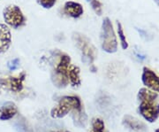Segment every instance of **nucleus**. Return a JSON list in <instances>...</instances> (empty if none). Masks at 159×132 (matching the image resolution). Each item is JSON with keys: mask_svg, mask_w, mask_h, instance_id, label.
<instances>
[{"mask_svg": "<svg viewBox=\"0 0 159 132\" xmlns=\"http://www.w3.org/2000/svg\"><path fill=\"white\" fill-rule=\"evenodd\" d=\"M50 63L51 66V82L58 89L66 88L69 84L68 71L71 66V57L60 50L51 52Z\"/></svg>", "mask_w": 159, "mask_h": 132, "instance_id": "nucleus-1", "label": "nucleus"}, {"mask_svg": "<svg viewBox=\"0 0 159 132\" xmlns=\"http://www.w3.org/2000/svg\"><path fill=\"white\" fill-rule=\"evenodd\" d=\"M158 97L157 92L148 88H142L138 92L140 101L139 113L148 122H155L159 117V104L157 102Z\"/></svg>", "mask_w": 159, "mask_h": 132, "instance_id": "nucleus-2", "label": "nucleus"}, {"mask_svg": "<svg viewBox=\"0 0 159 132\" xmlns=\"http://www.w3.org/2000/svg\"><path fill=\"white\" fill-rule=\"evenodd\" d=\"M70 112H73V118L85 114L83 112V106L81 99L76 95L63 96L59 98L58 103L51 111V116L54 119L63 118Z\"/></svg>", "mask_w": 159, "mask_h": 132, "instance_id": "nucleus-3", "label": "nucleus"}, {"mask_svg": "<svg viewBox=\"0 0 159 132\" xmlns=\"http://www.w3.org/2000/svg\"><path fill=\"white\" fill-rule=\"evenodd\" d=\"M73 40L75 46L80 52L82 62L89 66H93L94 61L97 57V50L92 44L90 39L85 35L74 32L73 34Z\"/></svg>", "mask_w": 159, "mask_h": 132, "instance_id": "nucleus-4", "label": "nucleus"}, {"mask_svg": "<svg viewBox=\"0 0 159 132\" xmlns=\"http://www.w3.org/2000/svg\"><path fill=\"white\" fill-rule=\"evenodd\" d=\"M101 47L107 53H115L118 51V40L113 25L108 17L104 18L101 27Z\"/></svg>", "mask_w": 159, "mask_h": 132, "instance_id": "nucleus-5", "label": "nucleus"}, {"mask_svg": "<svg viewBox=\"0 0 159 132\" xmlns=\"http://www.w3.org/2000/svg\"><path fill=\"white\" fill-rule=\"evenodd\" d=\"M3 18L6 25L14 29L24 27L27 23V18L25 17L21 9L16 5L6 6L3 11Z\"/></svg>", "mask_w": 159, "mask_h": 132, "instance_id": "nucleus-6", "label": "nucleus"}, {"mask_svg": "<svg viewBox=\"0 0 159 132\" xmlns=\"http://www.w3.org/2000/svg\"><path fill=\"white\" fill-rule=\"evenodd\" d=\"M26 72H21L16 76H9L0 79V85L12 92H20L24 88L23 82L26 79Z\"/></svg>", "mask_w": 159, "mask_h": 132, "instance_id": "nucleus-7", "label": "nucleus"}, {"mask_svg": "<svg viewBox=\"0 0 159 132\" xmlns=\"http://www.w3.org/2000/svg\"><path fill=\"white\" fill-rule=\"evenodd\" d=\"M142 83L148 89L159 93V76L152 69L144 67L142 69Z\"/></svg>", "mask_w": 159, "mask_h": 132, "instance_id": "nucleus-8", "label": "nucleus"}, {"mask_svg": "<svg viewBox=\"0 0 159 132\" xmlns=\"http://www.w3.org/2000/svg\"><path fill=\"white\" fill-rule=\"evenodd\" d=\"M63 13L73 19H79L84 13V9L81 4L69 0L66 1L63 7Z\"/></svg>", "mask_w": 159, "mask_h": 132, "instance_id": "nucleus-9", "label": "nucleus"}, {"mask_svg": "<svg viewBox=\"0 0 159 132\" xmlns=\"http://www.w3.org/2000/svg\"><path fill=\"white\" fill-rule=\"evenodd\" d=\"M11 45V33L6 23L0 22V54L6 52Z\"/></svg>", "mask_w": 159, "mask_h": 132, "instance_id": "nucleus-10", "label": "nucleus"}, {"mask_svg": "<svg viewBox=\"0 0 159 132\" xmlns=\"http://www.w3.org/2000/svg\"><path fill=\"white\" fill-rule=\"evenodd\" d=\"M17 114V106L11 101L6 102L0 108V121H8Z\"/></svg>", "mask_w": 159, "mask_h": 132, "instance_id": "nucleus-11", "label": "nucleus"}, {"mask_svg": "<svg viewBox=\"0 0 159 132\" xmlns=\"http://www.w3.org/2000/svg\"><path fill=\"white\" fill-rule=\"evenodd\" d=\"M123 124L135 132H145L147 130L145 123L131 115H125L123 119Z\"/></svg>", "mask_w": 159, "mask_h": 132, "instance_id": "nucleus-12", "label": "nucleus"}, {"mask_svg": "<svg viewBox=\"0 0 159 132\" xmlns=\"http://www.w3.org/2000/svg\"><path fill=\"white\" fill-rule=\"evenodd\" d=\"M69 83L73 87H79L81 83L80 69L78 66L71 64L68 71Z\"/></svg>", "mask_w": 159, "mask_h": 132, "instance_id": "nucleus-13", "label": "nucleus"}, {"mask_svg": "<svg viewBox=\"0 0 159 132\" xmlns=\"http://www.w3.org/2000/svg\"><path fill=\"white\" fill-rule=\"evenodd\" d=\"M117 31H118V35H119V40H120V45H121V47L123 50H126L128 47H129V45H128V42L126 40V37H125V35L124 33V29H123V27H122V24L119 22V21H117Z\"/></svg>", "mask_w": 159, "mask_h": 132, "instance_id": "nucleus-14", "label": "nucleus"}, {"mask_svg": "<svg viewBox=\"0 0 159 132\" xmlns=\"http://www.w3.org/2000/svg\"><path fill=\"white\" fill-rule=\"evenodd\" d=\"M89 132H105L104 121L101 118H94L91 121V130Z\"/></svg>", "mask_w": 159, "mask_h": 132, "instance_id": "nucleus-15", "label": "nucleus"}, {"mask_svg": "<svg viewBox=\"0 0 159 132\" xmlns=\"http://www.w3.org/2000/svg\"><path fill=\"white\" fill-rule=\"evenodd\" d=\"M89 3L92 7L93 11L96 12L98 16H101L102 14V4L100 0H89Z\"/></svg>", "mask_w": 159, "mask_h": 132, "instance_id": "nucleus-16", "label": "nucleus"}, {"mask_svg": "<svg viewBox=\"0 0 159 132\" xmlns=\"http://www.w3.org/2000/svg\"><path fill=\"white\" fill-rule=\"evenodd\" d=\"M36 1L44 9H51L57 3V0H36Z\"/></svg>", "mask_w": 159, "mask_h": 132, "instance_id": "nucleus-17", "label": "nucleus"}, {"mask_svg": "<svg viewBox=\"0 0 159 132\" xmlns=\"http://www.w3.org/2000/svg\"><path fill=\"white\" fill-rule=\"evenodd\" d=\"M20 59L15 58L13 59H11L10 61L7 62V68L10 71H14V70H17L20 68Z\"/></svg>", "mask_w": 159, "mask_h": 132, "instance_id": "nucleus-18", "label": "nucleus"}, {"mask_svg": "<svg viewBox=\"0 0 159 132\" xmlns=\"http://www.w3.org/2000/svg\"><path fill=\"white\" fill-rule=\"evenodd\" d=\"M52 132H70L68 130H57V131H52Z\"/></svg>", "mask_w": 159, "mask_h": 132, "instance_id": "nucleus-19", "label": "nucleus"}, {"mask_svg": "<svg viewBox=\"0 0 159 132\" xmlns=\"http://www.w3.org/2000/svg\"><path fill=\"white\" fill-rule=\"evenodd\" d=\"M154 1H155V2H156V4L159 6V0H154Z\"/></svg>", "mask_w": 159, "mask_h": 132, "instance_id": "nucleus-20", "label": "nucleus"}, {"mask_svg": "<svg viewBox=\"0 0 159 132\" xmlns=\"http://www.w3.org/2000/svg\"><path fill=\"white\" fill-rule=\"evenodd\" d=\"M155 132H159V129H157V130H156V131Z\"/></svg>", "mask_w": 159, "mask_h": 132, "instance_id": "nucleus-21", "label": "nucleus"}]
</instances>
